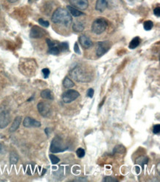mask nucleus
<instances>
[{
    "label": "nucleus",
    "mask_w": 160,
    "mask_h": 182,
    "mask_svg": "<svg viewBox=\"0 0 160 182\" xmlns=\"http://www.w3.org/2000/svg\"><path fill=\"white\" fill-rule=\"evenodd\" d=\"M70 74L73 78L78 82L87 83L92 80L91 71L81 65L75 66L70 72Z\"/></svg>",
    "instance_id": "f257e3e1"
},
{
    "label": "nucleus",
    "mask_w": 160,
    "mask_h": 182,
    "mask_svg": "<svg viewBox=\"0 0 160 182\" xmlns=\"http://www.w3.org/2000/svg\"><path fill=\"white\" fill-rule=\"evenodd\" d=\"M52 21L55 24H60V25L69 27L72 24V18L68 10L59 8L55 10L53 13L52 15Z\"/></svg>",
    "instance_id": "f03ea898"
},
{
    "label": "nucleus",
    "mask_w": 160,
    "mask_h": 182,
    "mask_svg": "<svg viewBox=\"0 0 160 182\" xmlns=\"http://www.w3.org/2000/svg\"><path fill=\"white\" fill-rule=\"evenodd\" d=\"M68 149V146L63 143V140L61 136H55L52 140L51 145H50V152L53 153H57L65 151Z\"/></svg>",
    "instance_id": "7ed1b4c3"
},
{
    "label": "nucleus",
    "mask_w": 160,
    "mask_h": 182,
    "mask_svg": "<svg viewBox=\"0 0 160 182\" xmlns=\"http://www.w3.org/2000/svg\"><path fill=\"white\" fill-rule=\"evenodd\" d=\"M108 26V22L105 19L100 17L97 19L93 22L92 25V31L94 33L97 35H100L103 33L106 30Z\"/></svg>",
    "instance_id": "20e7f679"
},
{
    "label": "nucleus",
    "mask_w": 160,
    "mask_h": 182,
    "mask_svg": "<svg viewBox=\"0 0 160 182\" xmlns=\"http://www.w3.org/2000/svg\"><path fill=\"white\" fill-rule=\"evenodd\" d=\"M79 96L80 94L76 90L69 89L62 94V99H63V101L65 103H69L75 100Z\"/></svg>",
    "instance_id": "39448f33"
},
{
    "label": "nucleus",
    "mask_w": 160,
    "mask_h": 182,
    "mask_svg": "<svg viewBox=\"0 0 160 182\" xmlns=\"http://www.w3.org/2000/svg\"><path fill=\"white\" fill-rule=\"evenodd\" d=\"M111 48V45L109 44V41H99L97 44V50L96 53L98 57H101L104 54L107 53Z\"/></svg>",
    "instance_id": "423d86ee"
},
{
    "label": "nucleus",
    "mask_w": 160,
    "mask_h": 182,
    "mask_svg": "<svg viewBox=\"0 0 160 182\" xmlns=\"http://www.w3.org/2000/svg\"><path fill=\"white\" fill-rule=\"evenodd\" d=\"M38 111L44 117H50L52 114V109L48 103L44 102H41L37 105Z\"/></svg>",
    "instance_id": "0eeeda50"
},
{
    "label": "nucleus",
    "mask_w": 160,
    "mask_h": 182,
    "mask_svg": "<svg viewBox=\"0 0 160 182\" xmlns=\"http://www.w3.org/2000/svg\"><path fill=\"white\" fill-rule=\"evenodd\" d=\"M45 34H46V31L43 30L42 28L38 27V26H33L31 28L30 36L33 39H40V38L44 37Z\"/></svg>",
    "instance_id": "6e6552de"
},
{
    "label": "nucleus",
    "mask_w": 160,
    "mask_h": 182,
    "mask_svg": "<svg viewBox=\"0 0 160 182\" xmlns=\"http://www.w3.org/2000/svg\"><path fill=\"white\" fill-rule=\"evenodd\" d=\"M10 115L9 112H0V128H6L10 122Z\"/></svg>",
    "instance_id": "1a4fd4ad"
},
{
    "label": "nucleus",
    "mask_w": 160,
    "mask_h": 182,
    "mask_svg": "<svg viewBox=\"0 0 160 182\" xmlns=\"http://www.w3.org/2000/svg\"><path fill=\"white\" fill-rule=\"evenodd\" d=\"M69 2L78 10H86L89 6L88 0H69Z\"/></svg>",
    "instance_id": "9d476101"
},
{
    "label": "nucleus",
    "mask_w": 160,
    "mask_h": 182,
    "mask_svg": "<svg viewBox=\"0 0 160 182\" xmlns=\"http://www.w3.org/2000/svg\"><path fill=\"white\" fill-rule=\"evenodd\" d=\"M23 125L25 128H39L41 125V124L39 121L27 117L24 119Z\"/></svg>",
    "instance_id": "9b49d317"
},
{
    "label": "nucleus",
    "mask_w": 160,
    "mask_h": 182,
    "mask_svg": "<svg viewBox=\"0 0 160 182\" xmlns=\"http://www.w3.org/2000/svg\"><path fill=\"white\" fill-rule=\"evenodd\" d=\"M79 41L81 46L85 49H89V48L92 47V45H93L92 40L85 35H82V36H80Z\"/></svg>",
    "instance_id": "f8f14e48"
},
{
    "label": "nucleus",
    "mask_w": 160,
    "mask_h": 182,
    "mask_svg": "<svg viewBox=\"0 0 160 182\" xmlns=\"http://www.w3.org/2000/svg\"><path fill=\"white\" fill-rule=\"evenodd\" d=\"M108 6L107 0H97L95 9L100 12H103Z\"/></svg>",
    "instance_id": "ddd939ff"
},
{
    "label": "nucleus",
    "mask_w": 160,
    "mask_h": 182,
    "mask_svg": "<svg viewBox=\"0 0 160 182\" xmlns=\"http://www.w3.org/2000/svg\"><path fill=\"white\" fill-rule=\"evenodd\" d=\"M67 10H68V12L69 13H70L71 15H73V16L75 17H78V16H81V15H83V12L80 11V10L77 9V8H74V7L70 6V5H68L67 6Z\"/></svg>",
    "instance_id": "4468645a"
},
{
    "label": "nucleus",
    "mask_w": 160,
    "mask_h": 182,
    "mask_svg": "<svg viewBox=\"0 0 160 182\" xmlns=\"http://www.w3.org/2000/svg\"><path fill=\"white\" fill-rule=\"evenodd\" d=\"M21 122H22V117H16L13 121V124H12L11 127L10 128V132H13V131H16L19 127Z\"/></svg>",
    "instance_id": "2eb2a0df"
},
{
    "label": "nucleus",
    "mask_w": 160,
    "mask_h": 182,
    "mask_svg": "<svg viewBox=\"0 0 160 182\" xmlns=\"http://www.w3.org/2000/svg\"><path fill=\"white\" fill-rule=\"evenodd\" d=\"M41 97L43 99H47V100H53L54 99L53 94H52V91L50 89L43 90L41 93Z\"/></svg>",
    "instance_id": "dca6fc26"
},
{
    "label": "nucleus",
    "mask_w": 160,
    "mask_h": 182,
    "mask_svg": "<svg viewBox=\"0 0 160 182\" xmlns=\"http://www.w3.org/2000/svg\"><path fill=\"white\" fill-rule=\"evenodd\" d=\"M72 29L75 32L80 33L84 30V25L81 22H75L72 25Z\"/></svg>",
    "instance_id": "f3484780"
},
{
    "label": "nucleus",
    "mask_w": 160,
    "mask_h": 182,
    "mask_svg": "<svg viewBox=\"0 0 160 182\" xmlns=\"http://www.w3.org/2000/svg\"><path fill=\"white\" fill-rule=\"evenodd\" d=\"M140 41H141V40L139 37L134 38V39L131 40V41L130 42V44H129V48H130V49L133 50V49H135V48H137V46L140 45Z\"/></svg>",
    "instance_id": "a211bd4d"
},
{
    "label": "nucleus",
    "mask_w": 160,
    "mask_h": 182,
    "mask_svg": "<svg viewBox=\"0 0 160 182\" xmlns=\"http://www.w3.org/2000/svg\"><path fill=\"white\" fill-rule=\"evenodd\" d=\"M63 86L66 89H70V88H72L75 86V84L69 77H66L63 81Z\"/></svg>",
    "instance_id": "6ab92c4d"
},
{
    "label": "nucleus",
    "mask_w": 160,
    "mask_h": 182,
    "mask_svg": "<svg viewBox=\"0 0 160 182\" xmlns=\"http://www.w3.org/2000/svg\"><path fill=\"white\" fill-rule=\"evenodd\" d=\"M60 53H61V50L59 49L58 45L55 44L53 46H52V47L49 48L48 53H50V54L56 55H58Z\"/></svg>",
    "instance_id": "aec40b11"
},
{
    "label": "nucleus",
    "mask_w": 160,
    "mask_h": 182,
    "mask_svg": "<svg viewBox=\"0 0 160 182\" xmlns=\"http://www.w3.org/2000/svg\"><path fill=\"white\" fill-rule=\"evenodd\" d=\"M19 161V156L15 153H11L10 155V164H16Z\"/></svg>",
    "instance_id": "412c9836"
},
{
    "label": "nucleus",
    "mask_w": 160,
    "mask_h": 182,
    "mask_svg": "<svg viewBox=\"0 0 160 182\" xmlns=\"http://www.w3.org/2000/svg\"><path fill=\"white\" fill-rule=\"evenodd\" d=\"M148 162V158L146 156H141L140 158L137 159V160L136 161L137 164H140V165H145V164H147Z\"/></svg>",
    "instance_id": "4be33fe9"
},
{
    "label": "nucleus",
    "mask_w": 160,
    "mask_h": 182,
    "mask_svg": "<svg viewBox=\"0 0 160 182\" xmlns=\"http://www.w3.org/2000/svg\"><path fill=\"white\" fill-rule=\"evenodd\" d=\"M143 27H144V29H145V30H147V31L151 30V29L153 28V27H154V23H153L152 21H151V20L145 21V22H144Z\"/></svg>",
    "instance_id": "5701e85b"
},
{
    "label": "nucleus",
    "mask_w": 160,
    "mask_h": 182,
    "mask_svg": "<svg viewBox=\"0 0 160 182\" xmlns=\"http://www.w3.org/2000/svg\"><path fill=\"white\" fill-rule=\"evenodd\" d=\"M58 47L60 49L61 51H67L69 50V44L67 42H62L58 44Z\"/></svg>",
    "instance_id": "b1692460"
},
{
    "label": "nucleus",
    "mask_w": 160,
    "mask_h": 182,
    "mask_svg": "<svg viewBox=\"0 0 160 182\" xmlns=\"http://www.w3.org/2000/svg\"><path fill=\"white\" fill-rule=\"evenodd\" d=\"M50 161H51L52 164H57L59 162H60V159H59V158L57 157L56 156L53 155V154H50Z\"/></svg>",
    "instance_id": "393cba45"
},
{
    "label": "nucleus",
    "mask_w": 160,
    "mask_h": 182,
    "mask_svg": "<svg viewBox=\"0 0 160 182\" xmlns=\"http://www.w3.org/2000/svg\"><path fill=\"white\" fill-rule=\"evenodd\" d=\"M76 153L79 158H83L85 156V150L83 148H78L76 151Z\"/></svg>",
    "instance_id": "a878e982"
},
{
    "label": "nucleus",
    "mask_w": 160,
    "mask_h": 182,
    "mask_svg": "<svg viewBox=\"0 0 160 182\" xmlns=\"http://www.w3.org/2000/svg\"><path fill=\"white\" fill-rule=\"evenodd\" d=\"M39 23L41 25H42L44 27H48L50 26V23H49L48 21H45L43 19H39Z\"/></svg>",
    "instance_id": "bb28decb"
},
{
    "label": "nucleus",
    "mask_w": 160,
    "mask_h": 182,
    "mask_svg": "<svg viewBox=\"0 0 160 182\" xmlns=\"http://www.w3.org/2000/svg\"><path fill=\"white\" fill-rule=\"evenodd\" d=\"M42 73H43V75H44V78H47V77H49V75H50V69H47V68L43 69H42Z\"/></svg>",
    "instance_id": "cd10ccee"
},
{
    "label": "nucleus",
    "mask_w": 160,
    "mask_h": 182,
    "mask_svg": "<svg viewBox=\"0 0 160 182\" xmlns=\"http://www.w3.org/2000/svg\"><path fill=\"white\" fill-rule=\"evenodd\" d=\"M160 131V125L157 124L155 125L153 128V132H154V134H158Z\"/></svg>",
    "instance_id": "c85d7f7f"
},
{
    "label": "nucleus",
    "mask_w": 160,
    "mask_h": 182,
    "mask_svg": "<svg viewBox=\"0 0 160 182\" xmlns=\"http://www.w3.org/2000/svg\"><path fill=\"white\" fill-rule=\"evenodd\" d=\"M114 151L115 152H118L120 153H123L125 151V148L123 146H121V145H118V146H117L115 148H114Z\"/></svg>",
    "instance_id": "c756f323"
},
{
    "label": "nucleus",
    "mask_w": 160,
    "mask_h": 182,
    "mask_svg": "<svg viewBox=\"0 0 160 182\" xmlns=\"http://www.w3.org/2000/svg\"><path fill=\"white\" fill-rule=\"evenodd\" d=\"M94 94H95V91H94V89H92V88L89 89L87 90V92H86V94H87V96L89 97V98H93Z\"/></svg>",
    "instance_id": "7c9ffc66"
},
{
    "label": "nucleus",
    "mask_w": 160,
    "mask_h": 182,
    "mask_svg": "<svg viewBox=\"0 0 160 182\" xmlns=\"http://www.w3.org/2000/svg\"><path fill=\"white\" fill-rule=\"evenodd\" d=\"M74 51H75V53H77V54H78V55L81 54V50H80V47H79V46H78V43H75L74 45Z\"/></svg>",
    "instance_id": "2f4dec72"
},
{
    "label": "nucleus",
    "mask_w": 160,
    "mask_h": 182,
    "mask_svg": "<svg viewBox=\"0 0 160 182\" xmlns=\"http://www.w3.org/2000/svg\"><path fill=\"white\" fill-rule=\"evenodd\" d=\"M103 181L106 182H114V181H117V180L116 179V178H114L112 177H111V176H109V177H106L103 179Z\"/></svg>",
    "instance_id": "473e14b6"
},
{
    "label": "nucleus",
    "mask_w": 160,
    "mask_h": 182,
    "mask_svg": "<svg viewBox=\"0 0 160 182\" xmlns=\"http://www.w3.org/2000/svg\"><path fill=\"white\" fill-rule=\"evenodd\" d=\"M46 41H47V45H48L49 48L52 47V46H53L54 45H55V43L54 42V41H53L52 40H50L49 39H47Z\"/></svg>",
    "instance_id": "72a5a7b5"
},
{
    "label": "nucleus",
    "mask_w": 160,
    "mask_h": 182,
    "mask_svg": "<svg viewBox=\"0 0 160 182\" xmlns=\"http://www.w3.org/2000/svg\"><path fill=\"white\" fill-rule=\"evenodd\" d=\"M154 15H156L157 17L160 16V8L159 7H157V8H156L155 9H154Z\"/></svg>",
    "instance_id": "f704fd0d"
},
{
    "label": "nucleus",
    "mask_w": 160,
    "mask_h": 182,
    "mask_svg": "<svg viewBox=\"0 0 160 182\" xmlns=\"http://www.w3.org/2000/svg\"><path fill=\"white\" fill-rule=\"evenodd\" d=\"M45 133H46V134L49 136L50 135V133H51V131H50V129L49 128H47L46 129H45Z\"/></svg>",
    "instance_id": "c9c22d12"
},
{
    "label": "nucleus",
    "mask_w": 160,
    "mask_h": 182,
    "mask_svg": "<svg viewBox=\"0 0 160 182\" xmlns=\"http://www.w3.org/2000/svg\"><path fill=\"white\" fill-rule=\"evenodd\" d=\"M9 2H11V3H13V2H17L18 0H8Z\"/></svg>",
    "instance_id": "e433bc0d"
},
{
    "label": "nucleus",
    "mask_w": 160,
    "mask_h": 182,
    "mask_svg": "<svg viewBox=\"0 0 160 182\" xmlns=\"http://www.w3.org/2000/svg\"><path fill=\"white\" fill-rule=\"evenodd\" d=\"M136 170H137V173H140V168H138V167H136Z\"/></svg>",
    "instance_id": "4c0bfd02"
},
{
    "label": "nucleus",
    "mask_w": 160,
    "mask_h": 182,
    "mask_svg": "<svg viewBox=\"0 0 160 182\" xmlns=\"http://www.w3.org/2000/svg\"><path fill=\"white\" fill-rule=\"evenodd\" d=\"M2 145L0 144V152L2 151Z\"/></svg>",
    "instance_id": "58836bf2"
},
{
    "label": "nucleus",
    "mask_w": 160,
    "mask_h": 182,
    "mask_svg": "<svg viewBox=\"0 0 160 182\" xmlns=\"http://www.w3.org/2000/svg\"><path fill=\"white\" fill-rule=\"evenodd\" d=\"M34 1H37V0H29V2H32Z\"/></svg>",
    "instance_id": "ea45409f"
}]
</instances>
